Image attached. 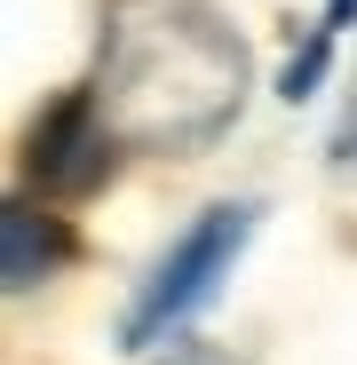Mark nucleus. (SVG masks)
I'll list each match as a JSON object with an SVG mask.
<instances>
[{
	"label": "nucleus",
	"instance_id": "nucleus-1",
	"mask_svg": "<svg viewBox=\"0 0 357 365\" xmlns=\"http://www.w3.org/2000/svg\"><path fill=\"white\" fill-rule=\"evenodd\" d=\"M247 96V56L207 0H119L88 103L119 151H199Z\"/></svg>",
	"mask_w": 357,
	"mask_h": 365
},
{
	"label": "nucleus",
	"instance_id": "nucleus-2",
	"mask_svg": "<svg viewBox=\"0 0 357 365\" xmlns=\"http://www.w3.org/2000/svg\"><path fill=\"white\" fill-rule=\"evenodd\" d=\"M254 207H214L207 222H191L183 238H175V255L159 262V278L135 294V310L119 318V349H143V341H159L167 326H191L207 302H214V286H222V270L238 262V247L254 238Z\"/></svg>",
	"mask_w": 357,
	"mask_h": 365
},
{
	"label": "nucleus",
	"instance_id": "nucleus-3",
	"mask_svg": "<svg viewBox=\"0 0 357 365\" xmlns=\"http://www.w3.org/2000/svg\"><path fill=\"white\" fill-rule=\"evenodd\" d=\"M119 159H128V151L111 143V128L95 119V103H88V88H80V96H64V103H48L40 128L24 135V191L72 207V199L103 191Z\"/></svg>",
	"mask_w": 357,
	"mask_h": 365
},
{
	"label": "nucleus",
	"instance_id": "nucleus-4",
	"mask_svg": "<svg viewBox=\"0 0 357 365\" xmlns=\"http://www.w3.org/2000/svg\"><path fill=\"white\" fill-rule=\"evenodd\" d=\"M0 270H9V294H32L48 270H64L72 255H80V238L64 230V215H48L32 191H16L9 207H0Z\"/></svg>",
	"mask_w": 357,
	"mask_h": 365
},
{
	"label": "nucleus",
	"instance_id": "nucleus-5",
	"mask_svg": "<svg viewBox=\"0 0 357 365\" xmlns=\"http://www.w3.org/2000/svg\"><path fill=\"white\" fill-rule=\"evenodd\" d=\"M175 365H222V357H207V349H199V357H175Z\"/></svg>",
	"mask_w": 357,
	"mask_h": 365
}]
</instances>
